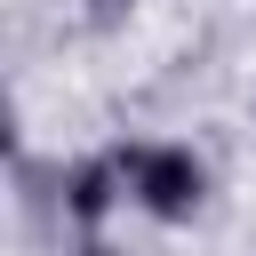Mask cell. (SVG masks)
<instances>
[{"mask_svg":"<svg viewBox=\"0 0 256 256\" xmlns=\"http://www.w3.org/2000/svg\"><path fill=\"white\" fill-rule=\"evenodd\" d=\"M112 160H120V184H128V216L176 232V224H192L208 208L216 176H208L200 144H184V136H128V144H112Z\"/></svg>","mask_w":256,"mask_h":256,"instance_id":"cell-1","label":"cell"},{"mask_svg":"<svg viewBox=\"0 0 256 256\" xmlns=\"http://www.w3.org/2000/svg\"><path fill=\"white\" fill-rule=\"evenodd\" d=\"M56 208H64V224H72L80 240H112V224L128 216V184H120L112 144L64 160V176H56Z\"/></svg>","mask_w":256,"mask_h":256,"instance_id":"cell-2","label":"cell"},{"mask_svg":"<svg viewBox=\"0 0 256 256\" xmlns=\"http://www.w3.org/2000/svg\"><path fill=\"white\" fill-rule=\"evenodd\" d=\"M64 256H120V248H112V240H72Z\"/></svg>","mask_w":256,"mask_h":256,"instance_id":"cell-3","label":"cell"},{"mask_svg":"<svg viewBox=\"0 0 256 256\" xmlns=\"http://www.w3.org/2000/svg\"><path fill=\"white\" fill-rule=\"evenodd\" d=\"M248 120H256V96H248Z\"/></svg>","mask_w":256,"mask_h":256,"instance_id":"cell-4","label":"cell"}]
</instances>
